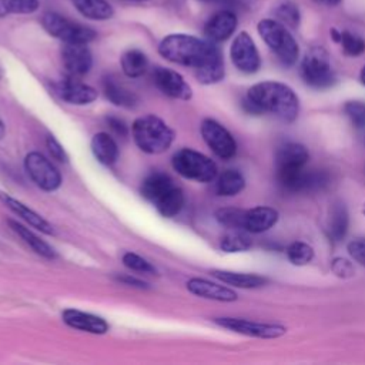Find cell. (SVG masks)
<instances>
[{
	"label": "cell",
	"instance_id": "277c9868",
	"mask_svg": "<svg viewBox=\"0 0 365 365\" xmlns=\"http://www.w3.org/2000/svg\"><path fill=\"white\" fill-rule=\"evenodd\" d=\"M258 33L284 66H294L298 60L299 47L288 29L277 20L264 19L258 23Z\"/></svg>",
	"mask_w": 365,
	"mask_h": 365
},
{
	"label": "cell",
	"instance_id": "ab89813d",
	"mask_svg": "<svg viewBox=\"0 0 365 365\" xmlns=\"http://www.w3.org/2000/svg\"><path fill=\"white\" fill-rule=\"evenodd\" d=\"M46 145H47V150L50 153V155L60 161V163H66L68 160V155L66 153V150L63 148V145L53 137V135H47L46 138Z\"/></svg>",
	"mask_w": 365,
	"mask_h": 365
},
{
	"label": "cell",
	"instance_id": "d6a6232c",
	"mask_svg": "<svg viewBox=\"0 0 365 365\" xmlns=\"http://www.w3.org/2000/svg\"><path fill=\"white\" fill-rule=\"evenodd\" d=\"M287 258L294 265H305L314 258V248L302 241H295L287 248Z\"/></svg>",
	"mask_w": 365,
	"mask_h": 365
},
{
	"label": "cell",
	"instance_id": "7bdbcfd3",
	"mask_svg": "<svg viewBox=\"0 0 365 365\" xmlns=\"http://www.w3.org/2000/svg\"><path fill=\"white\" fill-rule=\"evenodd\" d=\"M118 281H121V282H124V284H127V285H131V287H137V288H147V287H148L144 281H141V279H138V278H134V277H131V275L118 277Z\"/></svg>",
	"mask_w": 365,
	"mask_h": 365
},
{
	"label": "cell",
	"instance_id": "60d3db41",
	"mask_svg": "<svg viewBox=\"0 0 365 365\" xmlns=\"http://www.w3.org/2000/svg\"><path fill=\"white\" fill-rule=\"evenodd\" d=\"M331 268L332 272L339 278H349L354 275V265L345 258H335Z\"/></svg>",
	"mask_w": 365,
	"mask_h": 365
},
{
	"label": "cell",
	"instance_id": "30bf717a",
	"mask_svg": "<svg viewBox=\"0 0 365 365\" xmlns=\"http://www.w3.org/2000/svg\"><path fill=\"white\" fill-rule=\"evenodd\" d=\"M201 135L205 141V144L211 148V151L222 158V160H230L237 153V143L231 133L221 125L218 121L212 118H205L201 123Z\"/></svg>",
	"mask_w": 365,
	"mask_h": 365
},
{
	"label": "cell",
	"instance_id": "4fadbf2b",
	"mask_svg": "<svg viewBox=\"0 0 365 365\" xmlns=\"http://www.w3.org/2000/svg\"><path fill=\"white\" fill-rule=\"evenodd\" d=\"M309 160L308 150L298 143H285L275 153L277 177L305 168Z\"/></svg>",
	"mask_w": 365,
	"mask_h": 365
},
{
	"label": "cell",
	"instance_id": "f6af8a7d",
	"mask_svg": "<svg viewBox=\"0 0 365 365\" xmlns=\"http://www.w3.org/2000/svg\"><path fill=\"white\" fill-rule=\"evenodd\" d=\"M317 3H321V4H327V6H334L336 3H339L341 0H314Z\"/></svg>",
	"mask_w": 365,
	"mask_h": 365
},
{
	"label": "cell",
	"instance_id": "836d02e7",
	"mask_svg": "<svg viewBox=\"0 0 365 365\" xmlns=\"http://www.w3.org/2000/svg\"><path fill=\"white\" fill-rule=\"evenodd\" d=\"M244 214H245V210H240V208H234V207H225V208L217 210L215 218L220 224H222L227 228H231V230L241 228L242 230Z\"/></svg>",
	"mask_w": 365,
	"mask_h": 365
},
{
	"label": "cell",
	"instance_id": "4dcf8cb0",
	"mask_svg": "<svg viewBox=\"0 0 365 365\" xmlns=\"http://www.w3.org/2000/svg\"><path fill=\"white\" fill-rule=\"evenodd\" d=\"M251 245H252V241L250 235L245 232V230L242 231L241 228L231 230L220 241V247L225 252H242L250 250Z\"/></svg>",
	"mask_w": 365,
	"mask_h": 365
},
{
	"label": "cell",
	"instance_id": "5b68a950",
	"mask_svg": "<svg viewBox=\"0 0 365 365\" xmlns=\"http://www.w3.org/2000/svg\"><path fill=\"white\" fill-rule=\"evenodd\" d=\"M173 168L184 178L197 182H210L217 177V164L202 153L181 148L173 155Z\"/></svg>",
	"mask_w": 365,
	"mask_h": 365
},
{
	"label": "cell",
	"instance_id": "74e56055",
	"mask_svg": "<svg viewBox=\"0 0 365 365\" xmlns=\"http://www.w3.org/2000/svg\"><path fill=\"white\" fill-rule=\"evenodd\" d=\"M344 113L356 128L365 127V103L364 101H348L344 106Z\"/></svg>",
	"mask_w": 365,
	"mask_h": 365
},
{
	"label": "cell",
	"instance_id": "f35d334b",
	"mask_svg": "<svg viewBox=\"0 0 365 365\" xmlns=\"http://www.w3.org/2000/svg\"><path fill=\"white\" fill-rule=\"evenodd\" d=\"M346 248L352 259L365 267V238L352 240Z\"/></svg>",
	"mask_w": 365,
	"mask_h": 365
},
{
	"label": "cell",
	"instance_id": "5bb4252c",
	"mask_svg": "<svg viewBox=\"0 0 365 365\" xmlns=\"http://www.w3.org/2000/svg\"><path fill=\"white\" fill-rule=\"evenodd\" d=\"M63 64L71 77L87 74L93 66V56L84 43H64L61 50Z\"/></svg>",
	"mask_w": 365,
	"mask_h": 365
},
{
	"label": "cell",
	"instance_id": "816d5d0a",
	"mask_svg": "<svg viewBox=\"0 0 365 365\" xmlns=\"http://www.w3.org/2000/svg\"><path fill=\"white\" fill-rule=\"evenodd\" d=\"M364 212H365V208H364Z\"/></svg>",
	"mask_w": 365,
	"mask_h": 365
},
{
	"label": "cell",
	"instance_id": "6da1fadb",
	"mask_svg": "<svg viewBox=\"0 0 365 365\" xmlns=\"http://www.w3.org/2000/svg\"><path fill=\"white\" fill-rule=\"evenodd\" d=\"M163 58L191 67L201 84H215L224 78V60L211 40L190 34H168L158 44Z\"/></svg>",
	"mask_w": 365,
	"mask_h": 365
},
{
	"label": "cell",
	"instance_id": "44dd1931",
	"mask_svg": "<svg viewBox=\"0 0 365 365\" xmlns=\"http://www.w3.org/2000/svg\"><path fill=\"white\" fill-rule=\"evenodd\" d=\"M103 91L106 98L118 107L131 108L135 107L138 103V97L135 93H133L130 88H127L124 84H121L117 78L107 76L103 80Z\"/></svg>",
	"mask_w": 365,
	"mask_h": 365
},
{
	"label": "cell",
	"instance_id": "7dc6e473",
	"mask_svg": "<svg viewBox=\"0 0 365 365\" xmlns=\"http://www.w3.org/2000/svg\"><path fill=\"white\" fill-rule=\"evenodd\" d=\"M202 1H208V3H231V0H202Z\"/></svg>",
	"mask_w": 365,
	"mask_h": 365
},
{
	"label": "cell",
	"instance_id": "7c38bea8",
	"mask_svg": "<svg viewBox=\"0 0 365 365\" xmlns=\"http://www.w3.org/2000/svg\"><path fill=\"white\" fill-rule=\"evenodd\" d=\"M153 80L155 87L167 97L175 100H190L192 90L181 74L171 68L155 67L153 71Z\"/></svg>",
	"mask_w": 365,
	"mask_h": 365
},
{
	"label": "cell",
	"instance_id": "cb8c5ba5",
	"mask_svg": "<svg viewBox=\"0 0 365 365\" xmlns=\"http://www.w3.org/2000/svg\"><path fill=\"white\" fill-rule=\"evenodd\" d=\"M211 275L220 279L227 285H232L237 288H258L267 282V279L257 274H245V272H234L225 269H212Z\"/></svg>",
	"mask_w": 365,
	"mask_h": 365
},
{
	"label": "cell",
	"instance_id": "ac0fdd59",
	"mask_svg": "<svg viewBox=\"0 0 365 365\" xmlns=\"http://www.w3.org/2000/svg\"><path fill=\"white\" fill-rule=\"evenodd\" d=\"M187 289L201 298L220 301V302H232L238 299V295L234 289L211 282L204 278H191L187 282Z\"/></svg>",
	"mask_w": 365,
	"mask_h": 365
},
{
	"label": "cell",
	"instance_id": "52a82bcc",
	"mask_svg": "<svg viewBox=\"0 0 365 365\" xmlns=\"http://www.w3.org/2000/svg\"><path fill=\"white\" fill-rule=\"evenodd\" d=\"M41 26L50 36H53L64 43L88 44L97 36L93 29L86 27L73 20H68L67 17H64L58 13H54V11H47L43 14Z\"/></svg>",
	"mask_w": 365,
	"mask_h": 365
},
{
	"label": "cell",
	"instance_id": "8d00e7d4",
	"mask_svg": "<svg viewBox=\"0 0 365 365\" xmlns=\"http://www.w3.org/2000/svg\"><path fill=\"white\" fill-rule=\"evenodd\" d=\"M123 264L137 272H143V274H157V269L143 257H140L138 254L134 252H125L123 255Z\"/></svg>",
	"mask_w": 365,
	"mask_h": 365
},
{
	"label": "cell",
	"instance_id": "2e32d148",
	"mask_svg": "<svg viewBox=\"0 0 365 365\" xmlns=\"http://www.w3.org/2000/svg\"><path fill=\"white\" fill-rule=\"evenodd\" d=\"M61 318L67 327H70L73 329L83 331V332L103 335L108 331V324L104 318L90 314V312L80 311V309L67 308L63 311Z\"/></svg>",
	"mask_w": 365,
	"mask_h": 365
},
{
	"label": "cell",
	"instance_id": "681fc988",
	"mask_svg": "<svg viewBox=\"0 0 365 365\" xmlns=\"http://www.w3.org/2000/svg\"><path fill=\"white\" fill-rule=\"evenodd\" d=\"M3 77V67H1V64H0V78Z\"/></svg>",
	"mask_w": 365,
	"mask_h": 365
},
{
	"label": "cell",
	"instance_id": "9a60e30c",
	"mask_svg": "<svg viewBox=\"0 0 365 365\" xmlns=\"http://www.w3.org/2000/svg\"><path fill=\"white\" fill-rule=\"evenodd\" d=\"M54 93L68 104L84 106L96 100L97 91L91 86L77 80V77L68 76L54 84Z\"/></svg>",
	"mask_w": 365,
	"mask_h": 365
},
{
	"label": "cell",
	"instance_id": "ee69618b",
	"mask_svg": "<svg viewBox=\"0 0 365 365\" xmlns=\"http://www.w3.org/2000/svg\"><path fill=\"white\" fill-rule=\"evenodd\" d=\"M331 36H332L334 41L339 43V40H341V31H338L336 29H331Z\"/></svg>",
	"mask_w": 365,
	"mask_h": 365
},
{
	"label": "cell",
	"instance_id": "1f68e13d",
	"mask_svg": "<svg viewBox=\"0 0 365 365\" xmlns=\"http://www.w3.org/2000/svg\"><path fill=\"white\" fill-rule=\"evenodd\" d=\"M38 0H0V17L9 14H31L38 9Z\"/></svg>",
	"mask_w": 365,
	"mask_h": 365
},
{
	"label": "cell",
	"instance_id": "f1b7e54d",
	"mask_svg": "<svg viewBox=\"0 0 365 365\" xmlns=\"http://www.w3.org/2000/svg\"><path fill=\"white\" fill-rule=\"evenodd\" d=\"M245 187V180L244 175L234 168L225 170L220 174L218 180H217V194L222 195V197H232L237 195L238 192H241Z\"/></svg>",
	"mask_w": 365,
	"mask_h": 365
},
{
	"label": "cell",
	"instance_id": "7a4b0ae2",
	"mask_svg": "<svg viewBox=\"0 0 365 365\" xmlns=\"http://www.w3.org/2000/svg\"><path fill=\"white\" fill-rule=\"evenodd\" d=\"M242 106L251 114L269 113L285 123H292L299 113L298 96L289 86L279 81L254 84L248 88Z\"/></svg>",
	"mask_w": 365,
	"mask_h": 365
},
{
	"label": "cell",
	"instance_id": "83f0119b",
	"mask_svg": "<svg viewBox=\"0 0 365 365\" xmlns=\"http://www.w3.org/2000/svg\"><path fill=\"white\" fill-rule=\"evenodd\" d=\"M147 68H148V58L141 50L131 48L121 56V70L127 77L137 78L143 76L147 71Z\"/></svg>",
	"mask_w": 365,
	"mask_h": 365
},
{
	"label": "cell",
	"instance_id": "ba28073f",
	"mask_svg": "<svg viewBox=\"0 0 365 365\" xmlns=\"http://www.w3.org/2000/svg\"><path fill=\"white\" fill-rule=\"evenodd\" d=\"M24 168L33 182L44 191L51 192L61 185L58 170L41 153H29L24 158Z\"/></svg>",
	"mask_w": 365,
	"mask_h": 365
},
{
	"label": "cell",
	"instance_id": "d590c367",
	"mask_svg": "<svg viewBox=\"0 0 365 365\" xmlns=\"http://www.w3.org/2000/svg\"><path fill=\"white\" fill-rule=\"evenodd\" d=\"M277 17L282 21V24L285 23L287 26L291 27H297L299 23V10L297 7V4H294L292 1H284L281 3L277 10H275Z\"/></svg>",
	"mask_w": 365,
	"mask_h": 365
},
{
	"label": "cell",
	"instance_id": "e0dca14e",
	"mask_svg": "<svg viewBox=\"0 0 365 365\" xmlns=\"http://www.w3.org/2000/svg\"><path fill=\"white\" fill-rule=\"evenodd\" d=\"M0 201L11 211L14 212L17 217H20L24 222H27L30 227L38 230L40 232H44L47 235L53 234L54 230H53V225L44 220L40 214H37L34 210L29 208L26 204H23L21 201L16 200L14 197H11L10 194L4 192V191H0Z\"/></svg>",
	"mask_w": 365,
	"mask_h": 365
},
{
	"label": "cell",
	"instance_id": "e575fe53",
	"mask_svg": "<svg viewBox=\"0 0 365 365\" xmlns=\"http://www.w3.org/2000/svg\"><path fill=\"white\" fill-rule=\"evenodd\" d=\"M344 53L348 56H361L365 51V40L351 31H341V40Z\"/></svg>",
	"mask_w": 365,
	"mask_h": 365
},
{
	"label": "cell",
	"instance_id": "7402d4cb",
	"mask_svg": "<svg viewBox=\"0 0 365 365\" xmlns=\"http://www.w3.org/2000/svg\"><path fill=\"white\" fill-rule=\"evenodd\" d=\"M91 151L96 160L104 165H113L118 160V145L107 133H97L93 135Z\"/></svg>",
	"mask_w": 365,
	"mask_h": 365
},
{
	"label": "cell",
	"instance_id": "f546056e",
	"mask_svg": "<svg viewBox=\"0 0 365 365\" xmlns=\"http://www.w3.org/2000/svg\"><path fill=\"white\" fill-rule=\"evenodd\" d=\"M348 225H349V217H348L346 207L342 202H336L331 211L329 237L334 241H341L348 232Z\"/></svg>",
	"mask_w": 365,
	"mask_h": 365
},
{
	"label": "cell",
	"instance_id": "3957f363",
	"mask_svg": "<svg viewBox=\"0 0 365 365\" xmlns=\"http://www.w3.org/2000/svg\"><path fill=\"white\" fill-rule=\"evenodd\" d=\"M131 134L135 145L147 154H161L174 141V131L160 117L153 114L134 120Z\"/></svg>",
	"mask_w": 365,
	"mask_h": 365
},
{
	"label": "cell",
	"instance_id": "f907efd6",
	"mask_svg": "<svg viewBox=\"0 0 365 365\" xmlns=\"http://www.w3.org/2000/svg\"><path fill=\"white\" fill-rule=\"evenodd\" d=\"M127 1H145V0H127Z\"/></svg>",
	"mask_w": 365,
	"mask_h": 365
},
{
	"label": "cell",
	"instance_id": "484cf974",
	"mask_svg": "<svg viewBox=\"0 0 365 365\" xmlns=\"http://www.w3.org/2000/svg\"><path fill=\"white\" fill-rule=\"evenodd\" d=\"M77 11L90 20H108L114 16V9L106 0H73Z\"/></svg>",
	"mask_w": 365,
	"mask_h": 365
},
{
	"label": "cell",
	"instance_id": "4316f807",
	"mask_svg": "<svg viewBox=\"0 0 365 365\" xmlns=\"http://www.w3.org/2000/svg\"><path fill=\"white\" fill-rule=\"evenodd\" d=\"M157 211L165 217V218H173L175 217L184 205V194L182 190L178 188L177 185L171 187L167 192H164L155 202H154Z\"/></svg>",
	"mask_w": 365,
	"mask_h": 365
},
{
	"label": "cell",
	"instance_id": "ffe728a7",
	"mask_svg": "<svg viewBox=\"0 0 365 365\" xmlns=\"http://www.w3.org/2000/svg\"><path fill=\"white\" fill-rule=\"evenodd\" d=\"M278 221V211L272 207L258 205L247 210L244 214L242 230L252 234H261L272 228Z\"/></svg>",
	"mask_w": 365,
	"mask_h": 365
},
{
	"label": "cell",
	"instance_id": "603a6c76",
	"mask_svg": "<svg viewBox=\"0 0 365 365\" xmlns=\"http://www.w3.org/2000/svg\"><path fill=\"white\" fill-rule=\"evenodd\" d=\"M7 222H9V225L11 227V230H13L36 254H38V255H41V257H44V258H47V259L56 258V251H54V248H53L50 244H47L46 241H43L38 235H36L31 230H29L27 227L21 225L20 222H17V221H14V220H9Z\"/></svg>",
	"mask_w": 365,
	"mask_h": 365
},
{
	"label": "cell",
	"instance_id": "8fae6325",
	"mask_svg": "<svg viewBox=\"0 0 365 365\" xmlns=\"http://www.w3.org/2000/svg\"><path fill=\"white\" fill-rule=\"evenodd\" d=\"M231 61L234 66L247 74H252L259 70L261 67V58L259 53L257 50V46L251 36L247 31H241L237 34V37L232 40L231 48H230Z\"/></svg>",
	"mask_w": 365,
	"mask_h": 365
},
{
	"label": "cell",
	"instance_id": "bcb514c9",
	"mask_svg": "<svg viewBox=\"0 0 365 365\" xmlns=\"http://www.w3.org/2000/svg\"><path fill=\"white\" fill-rule=\"evenodd\" d=\"M4 134H6V127H4V123L0 118V140L4 137Z\"/></svg>",
	"mask_w": 365,
	"mask_h": 365
},
{
	"label": "cell",
	"instance_id": "c3c4849f",
	"mask_svg": "<svg viewBox=\"0 0 365 365\" xmlns=\"http://www.w3.org/2000/svg\"><path fill=\"white\" fill-rule=\"evenodd\" d=\"M359 77H361V81H362V84H365V66L362 67V70H361V74H359Z\"/></svg>",
	"mask_w": 365,
	"mask_h": 365
},
{
	"label": "cell",
	"instance_id": "b9f144b4",
	"mask_svg": "<svg viewBox=\"0 0 365 365\" xmlns=\"http://www.w3.org/2000/svg\"><path fill=\"white\" fill-rule=\"evenodd\" d=\"M107 124L110 127V130L115 134V135H120V137H125L128 134V128L125 125V123L120 118H115V117H108L107 118Z\"/></svg>",
	"mask_w": 365,
	"mask_h": 365
},
{
	"label": "cell",
	"instance_id": "9c48e42d",
	"mask_svg": "<svg viewBox=\"0 0 365 365\" xmlns=\"http://www.w3.org/2000/svg\"><path fill=\"white\" fill-rule=\"evenodd\" d=\"M214 322L232 332L247 335V336H254V338H262V339L279 338L287 332V328L284 325L269 324V322H257V321H250L244 318L220 317V318H214Z\"/></svg>",
	"mask_w": 365,
	"mask_h": 365
},
{
	"label": "cell",
	"instance_id": "d6986e66",
	"mask_svg": "<svg viewBox=\"0 0 365 365\" xmlns=\"http://www.w3.org/2000/svg\"><path fill=\"white\" fill-rule=\"evenodd\" d=\"M237 16L231 10L215 13L204 26V34L214 43L224 41L232 36L237 29Z\"/></svg>",
	"mask_w": 365,
	"mask_h": 365
},
{
	"label": "cell",
	"instance_id": "d4e9b609",
	"mask_svg": "<svg viewBox=\"0 0 365 365\" xmlns=\"http://www.w3.org/2000/svg\"><path fill=\"white\" fill-rule=\"evenodd\" d=\"M175 184L170 178V175L164 173H153L143 181L141 195L154 204L164 192H167Z\"/></svg>",
	"mask_w": 365,
	"mask_h": 365
},
{
	"label": "cell",
	"instance_id": "8992f818",
	"mask_svg": "<svg viewBox=\"0 0 365 365\" xmlns=\"http://www.w3.org/2000/svg\"><path fill=\"white\" fill-rule=\"evenodd\" d=\"M301 76L304 81L314 88H329L335 84V73L331 60L324 47H311L301 63Z\"/></svg>",
	"mask_w": 365,
	"mask_h": 365
}]
</instances>
